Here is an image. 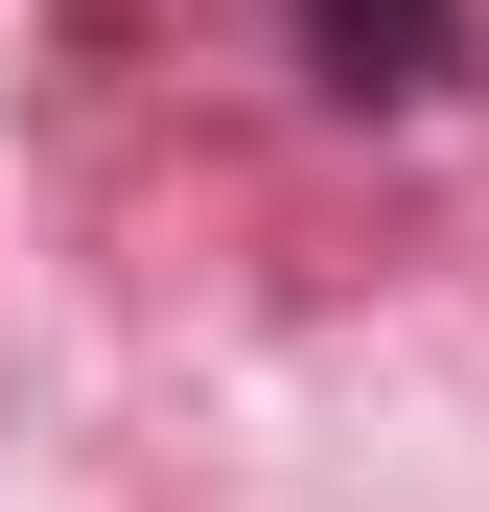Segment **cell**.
<instances>
[{
  "label": "cell",
  "mask_w": 489,
  "mask_h": 512,
  "mask_svg": "<svg viewBox=\"0 0 489 512\" xmlns=\"http://www.w3.org/2000/svg\"><path fill=\"white\" fill-rule=\"evenodd\" d=\"M466 0H303V70H326V94H350V117H443L466 94Z\"/></svg>",
  "instance_id": "6da1fadb"
}]
</instances>
